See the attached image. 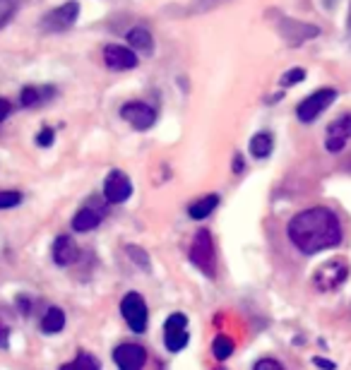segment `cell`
I'll return each mask as SVG.
<instances>
[{
	"instance_id": "6da1fadb",
	"label": "cell",
	"mask_w": 351,
	"mask_h": 370,
	"mask_svg": "<svg viewBox=\"0 0 351 370\" xmlns=\"http://www.w3.org/2000/svg\"><path fill=\"white\" fill-rule=\"evenodd\" d=\"M287 236L294 248L303 255H315L342 243V224L328 207H310L289 221Z\"/></svg>"
},
{
	"instance_id": "7a4b0ae2",
	"label": "cell",
	"mask_w": 351,
	"mask_h": 370,
	"mask_svg": "<svg viewBox=\"0 0 351 370\" xmlns=\"http://www.w3.org/2000/svg\"><path fill=\"white\" fill-rule=\"evenodd\" d=\"M190 262L202 272L205 277L214 279L217 275V257H214V238L207 229H200L190 243Z\"/></svg>"
},
{
	"instance_id": "3957f363",
	"label": "cell",
	"mask_w": 351,
	"mask_h": 370,
	"mask_svg": "<svg viewBox=\"0 0 351 370\" xmlns=\"http://www.w3.org/2000/svg\"><path fill=\"white\" fill-rule=\"evenodd\" d=\"M349 262L344 257H334L330 262H323V265L315 270L313 275V284L318 291L328 293V291H337L344 281L349 279Z\"/></svg>"
},
{
	"instance_id": "277c9868",
	"label": "cell",
	"mask_w": 351,
	"mask_h": 370,
	"mask_svg": "<svg viewBox=\"0 0 351 370\" xmlns=\"http://www.w3.org/2000/svg\"><path fill=\"white\" fill-rule=\"evenodd\" d=\"M277 32H279V37L289 44V46L298 48V46H303L305 41H310V39L318 37L320 29L315 27V24L301 22V19H294V17H279L277 19Z\"/></svg>"
},
{
	"instance_id": "5b68a950",
	"label": "cell",
	"mask_w": 351,
	"mask_h": 370,
	"mask_svg": "<svg viewBox=\"0 0 351 370\" xmlns=\"http://www.w3.org/2000/svg\"><path fill=\"white\" fill-rule=\"evenodd\" d=\"M337 99V89L334 87H323L318 92H313L310 96H305L298 106H296V115H298L301 123H313L325 109H328L332 101Z\"/></svg>"
},
{
	"instance_id": "8992f818",
	"label": "cell",
	"mask_w": 351,
	"mask_h": 370,
	"mask_svg": "<svg viewBox=\"0 0 351 370\" xmlns=\"http://www.w3.org/2000/svg\"><path fill=\"white\" fill-rule=\"evenodd\" d=\"M120 313H123L125 322H128V327L133 329V332L142 334L144 329H147L149 311H147V303H144V298L140 296V293L130 291L128 296L120 301Z\"/></svg>"
},
{
	"instance_id": "52a82bcc",
	"label": "cell",
	"mask_w": 351,
	"mask_h": 370,
	"mask_svg": "<svg viewBox=\"0 0 351 370\" xmlns=\"http://www.w3.org/2000/svg\"><path fill=\"white\" fill-rule=\"evenodd\" d=\"M77 17H79V5L70 0V3L60 5V8H53L48 15H44L39 27H41L44 32H65V29H70L77 22Z\"/></svg>"
},
{
	"instance_id": "ba28073f",
	"label": "cell",
	"mask_w": 351,
	"mask_h": 370,
	"mask_svg": "<svg viewBox=\"0 0 351 370\" xmlns=\"http://www.w3.org/2000/svg\"><path fill=\"white\" fill-rule=\"evenodd\" d=\"M164 344L171 353L183 351L188 346V317L183 313H173L169 315L167 324H164Z\"/></svg>"
},
{
	"instance_id": "9c48e42d",
	"label": "cell",
	"mask_w": 351,
	"mask_h": 370,
	"mask_svg": "<svg viewBox=\"0 0 351 370\" xmlns=\"http://www.w3.org/2000/svg\"><path fill=\"white\" fill-rule=\"evenodd\" d=\"M120 118L128 120L135 130H149L154 120H157V111H154V106L144 104V101H128L120 109Z\"/></svg>"
},
{
	"instance_id": "30bf717a",
	"label": "cell",
	"mask_w": 351,
	"mask_h": 370,
	"mask_svg": "<svg viewBox=\"0 0 351 370\" xmlns=\"http://www.w3.org/2000/svg\"><path fill=\"white\" fill-rule=\"evenodd\" d=\"M349 140H351V113H344L337 120H332L328 125V130H325V149L337 154V151H342L349 145Z\"/></svg>"
},
{
	"instance_id": "8fae6325",
	"label": "cell",
	"mask_w": 351,
	"mask_h": 370,
	"mask_svg": "<svg viewBox=\"0 0 351 370\" xmlns=\"http://www.w3.org/2000/svg\"><path fill=\"white\" fill-rule=\"evenodd\" d=\"M133 195V183L130 178L123 174V171H111L104 181V197H106L108 205H120L125 202L128 197Z\"/></svg>"
},
{
	"instance_id": "7c38bea8",
	"label": "cell",
	"mask_w": 351,
	"mask_h": 370,
	"mask_svg": "<svg viewBox=\"0 0 351 370\" xmlns=\"http://www.w3.org/2000/svg\"><path fill=\"white\" fill-rule=\"evenodd\" d=\"M113 361L120 370H142L147 363V351L140 344H120L113 349Z\"/></svg>"
},
{
	"instance_id": "4fadbf2b",
	"label": "cell",
	"mask_w": 351,
	"mask_h": 370,
	"mask_svg": "<svg viewBox=\"0 0 351 370\" xmlns=\"http://www.w3.org/2000/svg\"><path fill=\"white\" fill-rule=\"evenodd\" d=\"M104 63H106L108 70H133L137 68V53L133 48L118 46V44H111V46L104 48Z\"/></svg>"
},
{
	"instance_id": "5bb4252c",
	"label": "cell",
	"mask_w": 351,
	"mask_h": 370,
	"mask_svg": "<svg viewBox=\"0 0 351 370\" xmlns=\"http://www.w3.org/2000/svg\"><path fill=\"white\" fill-rule=\"evenodd\" d=\"M77 257H79L77 243L70 236H58L56 243H53V262H56L58 267H70Z\"/></svg>"
},
{
	"instance_id": "9a60e30c",
	"label": "cell",
	"mask_w": 351,
	"mask_h": 370,
	"mask_svg": "<svg viewBox=\"0 0 351 370\" xmlns=\"http://www.w3.org/2000/svg\"><path fill=\"white\" fill-rule=\"evenodd\" d=\"M102 219H104V212H99L97 207L87 205L73 216V229L79 233H87V231L97 229V226L102 224Z\"/></svg>"
},
{
	"instance_id": "2e32d148",
	"label": "cell",
	"mask_w": 351,
	"mask_h": 370,
	"mask_svg": "<svg viewBox=\"0 0 351 370\" xmlns=\"http://www.w3.org/2000/svg\"><path fill=\"white\" fill-rule=\"evenodd\" d=\"M53 94H56V92H53L51 87H41V89H39V87H32V84H29V87H24L22 92H19V104H22L24 109H34V106L48 101Z\"/></svg>"
},
{
	"instance_id": "e0dca14e",
	"label": "cell",
	"mask_w": 351,
	"mask_h": 370,
	"mask_svg": "<svg viewBox=\"0 0 351 370\" xmlns=\"http://www.w3.org/2000/svg\"><path fill=\"white\" fill-rule=\"evenodd\" d=\"M272 149H274V140H272V135L265 133V130L250 138V154H253L255 159H267V156L272 154Z\"/></svg>"
},
{
	"instance_id": "ac0fdd59",
	"label": "cell",
	"mask_w": 351,
	"mask_h": 370,
	"mask_svg": "<svg viewBox=\"0 0 351 370\" xmlns=\"http://www.w3.org/2000/svg\"><path fill=\"white\" fill-rule=\"evenodd\" d=\"M128 44H130V48H137V50H142V53H149L154 46V41H152V34H149V29L147 27H133L128 32Z\"/></svg>"
},
{
	"instance_id": "d6986e66",
	"label": "cell",
	"mask_w": 351,
	"mask_h": 370,
	"mask_svg": "<svg viewBox=\"0 0 351 370\" xmlns=\"http://www.w3.org/2000/svg\"><path fill=\"white\" fill-rule=\"evenodd\" d=\"M217 205H219V197L207 195V197H202V200L193 202V205L188 207V214L193 216V219H207V216L217 210Z\"/></svg>"
},
{
	"instance_id": "ffe728a7",
	"label": "cell",
	"mask_w": 351,
	"mask_h": 370,
	"mask_svg": "<svg viewBox=\"0 0 351 370\" xmlns=\"http://www.w3.org/2000/svg\"><path fill=\"white\" fill-rule=\"evenodd\" d=\"M65 327V313L60 308H48L46 315L41 317V329L46 334H56Z\"/></svg>"
},
{
	"instance_id": "44dd1931",
	"label": "cell",
	"mask_w": 351,
	"mask_h": 370,
	"mask_svg": "<svg viewBox=\"0 0 351 370\" xmlns=\"http://www.w3.org/2000/svg\"><path fill=\"white\" fill-rule=\"evenodd\" d=\"M102 368V363L97 361V358L92 356L89 351H79L77 356L73 358L70 363H65V366H60L58 370H99Z\"/></svg>"
},
{
	"instance_id": "7402d4cb",
	"label": "cell",
	"mask_w": 351,
	"mask_h": 370,
	"mask_svg": "<svg viewBox=\"0 0 351 370\" xmlns=\"http://www.w3.org/2000/svg\"><path fill=\"white\" fill-rule=\"evenodd\" d=\"M229 0H190L188 3V15H205V12H212V10L222 8L227 5Z\"/></svg>"
},
{
	"instance_id": "603a6c76",
	"label": "cell",
	"mask_w": 351,
	"mask_h": 370,
	"mask_svg": "<svg viewBox=\"0 0 351 370\" xmlns=\"http://www.w3.org/2000/svg\"><path fill=\"white\" fill-rule=\"evenodd\" d=\"M212 351H214V356H217L219 361H227V358L234 353V342L229 337H224V334H219V337L214 339V344H212Z\"/></svg>"
},
{
	"instance_id": "cb8c5ba5",
	"label": "cell",
	"mask_w": 351,
	"mask_h": 370,
	"mask_svg": "<svg viewBox=\"0 0 351 370\" xmlns=\"http://www.w3.org/2000/svg\"><path fill=\"white\" fill-rule=\"evenodd\" d=\"M19 3H22V0H0V29H5L10 24V19L17 12Z\"/></svg>"
},
{
	"instance_id": "d4e9b609",
	"label": "cell",
	"mask_w": 351,
	"mask_h": 370,
	"mask_svg": "<svg viewBox=\"0 0 351 370\" xmlns=\"http://www.w3.org/2000/svg\"><path fill=\"white\" fill-rule=\"evenodd\" d=\"M303 80H305V70L303 68H292V70H287V73L282 75L279 84H282V87H294V84L303 82Z\"/></svg>"
},
{
	"instance_id": "484cf974",
	"label": "cell",
	"mask_w": 351,
	"mask_h": 370,
	"mask_svg": "<svg viewBox=\"0 0 351 370\" xmlns=\"http://www.w3.org/2000/svg\"><path fill=\"white\" fill-rule=\"evenodd\" d=\"M22 202V192L17 190H0V210H12Z\"/></svg>"
},
{
	"instance_id": "4316f807",
	"label": "cell",
	"mask_w": 351,
	"mask_h": 370,
	"mask_svg": "<svg viewBox=\"0 0 351 370\" xmlns=\"http://www.w3.org/2000/svg\"><path fill=\"white\" fill-rule=\"evenodd\" d=\"M125 250H128V255L133 257V262H135V265H140L144 272H149V257H147V252H144L142 248L128 246V248H125Z\"/></svg>"
},
{
	"instance_id": "83f0119b",
	"label": "cell",
	"mask_w": 351,
	"mask_h": 370,
	"mask_svg": "<svg viewBox=\"0 0 351 370\" xmlns=\"http://www.w3.org/2000/svg\"><path fill=\"white\" fill-rule=\"evenodd\" d=\"M253 370H284V366L279 361H274V358H260Z\"/></svg>"
},
{
	"instance_id": "f1b7e54d",
	"label": "cell",
	"mask_w": 351,
	"mask_h": 370,
	"mask_svg": "<svg viewBox=\"0 0 351 370\" xmlns=\"http://www.w3.org/2000/svg\"><path fill=\"white\" fill-rule=\"evenodd\" d=\"M53 138H56V133H53L51 128H44L41 133L37 135V145L39 147H51L53 145Z\"/></svg>"
},
{
	"instance_id": "f546056e",
	"label": "cell",
	"mask_w": 351,
	"mask_h": 370,
	"mask_svg": "<svg viewBox=\"0 0 351 370\" xmlns=\"http://www.w3.org/2000/svg\"><path fill=\"white\" fill-rule=\"evenodd\" d=\"M10 111H12V106H10V101L0 96V123H3V120L8 118V115H10Z\"/></svg>"
},
{
	"instance_id": "4dcf8cb0",
	"label": "cell",
	"mask_w": 351,
	"mask_h": 370,
	"mask_svg": "<svg viewBox=\"0 0 351 370\" xmlns=\"http://www.w3.org/2000/svg\"><path fill=\"white\" fill-rule=\"evenodd\" d=\"M313 363L318 368H323V370H334V363L332 361H325V358H313Z\"/></svg>"
},
{
	"instance_id": "1f68e13d",
	"label": "cell",
	"mask_w": 351,
	"mask_h": 370,
	"mask_svg": "<svg viewBox=\"0 0 351 370\" xmlns=\"http://www.w3.org/2000/svg\"><path fill=\"white\" fill-rule=\"evenodd\" d=\"M231 169L236 171V174H240V171H243V156H240V154H236V156H234Z\"/></svg>"
},
{
	"instance_id": "d6a6232c",
	"label": "cell",
	"mask_w": 351,
	"mask_h": 370,
	"mask_svg": "<svg viewBox=\"0 0 351 370\" xmlns=\"http://www.w3.org/2000/svg\"><path fill=\"white\" fill-rule=\"evenodd\" d=\"M8 334H10V329L3 327V322H0V346H8Z\"/></svg>"
},
{
	"instance_id": "836d02e7",
	"label": "cell",
	"mask_w": 351,
	"mask_h": 370,
	"mask_svg": "<svg viewBox=\"0 0 351 370\" xmlns=\"http://www.w3.org/2000/svg\"><path fill=\"white\" fill-rule=\"evenodd\" d=\"M347 27H349V37H351V10H349V19H347Z\"/></svg>"
}]
</instances>
